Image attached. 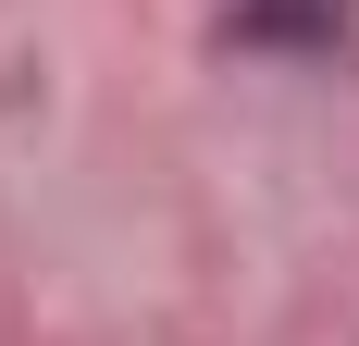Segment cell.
I'll list each match as a JSON object with an SVG mask.
<instances>
[{
  "mask_svg": "<svg viewBox=\"0 0 359 346\" xmlns=\"http://www.w3.org/2000/svg\"><path fill=\"white\" fill-rule=\"evenodd\" d=\"M223 50H236V62H273V74H323L334 50H347L359 37V13L347 0H223Z\"/></svg>",
  "mask_w": 359,
  "mask_h": 346,
  "instance_id": "obj_1",
  "label": "cell"
}]
</instances>
